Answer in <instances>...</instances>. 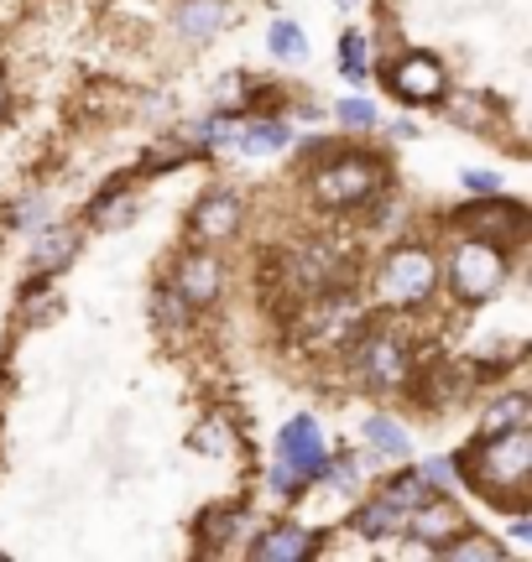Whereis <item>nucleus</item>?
I'll return each instance as SVG.
<instances>
[{
    "label": "nucleus",
    "instance_id": "obj_17",
    "mask_svg": "<svg viewBox=\"0 0 532 562\" xmlns=\"http://www.w3.org/2000/svg\"><path fill=\"white\" fill-rule=\"evenodd\" d=\"M235 140H241V151H282L292 140V131L282 120H262V125H245Z\"/></svg>",
    "mask_w": 532,
    "mask_h": 562
},
{
    "label": "nucleus",
    "instance_id": "obj_28",
    "mask_svg": "<svg viewBox=\"0 0 532 562\" xmlns=\"http://www.w3.org/2000/svg\"><path fill=\"white\" fill-rule=\"evenodd\" d=\"M183 162V151H178V146H162V151H152V157H146V167H178Z\"/></svg>",
    "mask_w": 532,
    "mask_h": 562
},
{
    "label": "nucleus",
    "instance_id": "obj_23",
    "mask_svg": "<svg viewBox=\"0 0 532 562\" xmlns=\"http://www.w3.org/2000/svg\"><path fill=\"white\" fill-rule=\"evenodd\" d=\"M444 552H449V558H496V541H485V537H449V541H444Z\"/></svg>",
    "mask_w": 532,
    "mask_h": 562
},
{
    "label": "nucleus",
    "instance_id": "obj_29",
    "mask_svg": "<svg viewBox=\"0 0 532 562\" xmlns=\"http://www.w3.org/2000/svg\"><path fill=\"white\" fill-rule=\"evenodd\" d=\"M0 110H5V84H0Z\"/></svg>",
    "mask_w": 532,
    "mask_h": 562
},
{
    "label": "nucleus",
    "instance_id": "obj_5",
    "mask_svg": "<svg viewBox=\"0 0 532 562\" xmlns=\"http://www.w3.org/2000/svg\"><path fill=\"white\" fill-rule=\"evenodd\" d=\"M277 459L288 468H298L303 479H318V474H329V448H324V432H318L314 417H292L282 427V438H277Z\"/></svg>",
    "mask_w": 532,
    "mask_h": 562
},
{
    "label": "nucleus",
    "instance_id": "obj_20",
    "mask_svg": "<svg viewBox=\"0 0 532 562\" xmlns=\"http://www.w3.org/2000/svg\"><path fill=\"white\" fill-rule=\"evenodd\" d=\"M271 52L282 58V63H303L309 58V42H303V32H298V22H271Z\"/></svg>",
    "mask_w": 532,
    "mask_h": 562
},
{
    "label": "nucleus",
    "instance_id": "obj_9",
    "mask_svg": "<svg viewBox=\"0 0 532 562\" xmlns=\"http://www.w3.org/2000/svg\"><path fill=\"white\" fill-rule=\"evenodd\" d=\"M402 532H412L418 541H428V547H444V541L460 532V511L449 505V500H438V494H428L423 505H412L408 521H402Z\"/></svg>",
    "mask_w": 532,
    "mask_h": 562
},
{
    "label": "nucleus",
    "instance_id": "obj_27",
    "mask_svg": "<svg viewBox=\"0 0 532 562\" xmlns=\"http://www.w3.org/2000/svg\"><path fill=\"white\" fill-rule=\"evenodd\" d=\"M464 183L475 187V193H501V178H496V172H470Z\"/></svg>",
    "mask_w": 532,
    "mask_h": 562
},
{
    "label": "nucleus",
    "instance_id": "obj_8",
    "mask_svg": "<svg viewBox=\"0 0 532 562\" xmlns=\"http://www.w3.org/2000/svg\"><path fill=\"white\" fill-rule=\"evenodd\" d=\"M361 370L371 386H397V380H408V350H402V339L371 333L361 344Z\"/></svg>",
    "mask_w": 532,
    "mask_h": 562
},
{
    "label": "nucleus",
    "instance_id": "obj_15",
    "mask_svg": "<svg viewBox=\"0 0 532 562\" xmlns=\"http://www.w3.org/2000/svg\"><path fill=\"white\" fill-rule=\"evenodd\" d=\"M402 521H408V515L397 511V505L376 500V505H365V511L355 515V532H361V537H391V532H402Z\"/></svg>",
    "mask_w": 532,
    "mask_h": 562
},
{
    "label": "nucleus",
    "instance_id": "obj_26",
    "mask_svg": "<svg viewBox=\"0 0 532 562\" xmlns=\"http://www.w3.org/2000/svg\"><path fill=\"white\" fill-rule=\"evenodd\" d=\"M418 474H423V479H428V485H444V479H455V474H460V468L449 464V459H438V464H428V468H418Z\"/></svg>",
    "mask_w": 532,
    "mask_h": 562
},
{
    "label": "nucleus",
    "instance_id": "obj_14",
    "mask_svg": "<svg viewBox=\"0 0 532 562\" xmlns=\"http://www.w3.org/2000/svg\"><path fill=\"white\" fill-rule=\"evenodd\" d=\"M428 494H434V485H428V479H423L418 468H408V474H397V479H391L387 490H382V500H387V505H397V511L408 515L412 505H423Z\"/></svg>",
    "mask_w": 532,
    "mask_h": 562
},
{
    "label": "nucleus",
    "instance_id": "obj_1",
    "mask_svg": "<svg viewBox=\"0 0 532 562\" xmlns=\"http://www.w3.org/2000/svg\"><path fill=\"white\" fill-rule=\"evenodd\" d=\"M496 505H517L528 494V479H532V438L528 427H507V432H491L464 464H455Z\"/></svg>",
    "mask_w": 532,
    "mask_h": 562
},
{
    "label": "nucleus",
    "instance_id": "obj_25",
    "mask_svg": "<svg viewBox=\"0 0 532 562\" xmlns=\"http://www.w3.org/2000/svg\"><path fill=\"white\" fill-rule=\"evenodd\" d=\"M298 485H303V474L277 459V464H271V490H277V494H298Z\"/></svg>",
    "mask_w": 532,
    "mask_h": 562
},
{
    "label": "nucleus",
    "instance_id": "obj_10",
    "mask_svg": "<svg viewBox=\"0 0 532 562\" xmlns=\"http://www.w3.org/2000/svg\"><path fill=\"white\" fill-rule=\"evenodd\" d=\"M172 292H178V297H183L189 307L215 303V292H219L215 256H189V260H183V266H178V277H172Z\"/></svg>",
    "mask_w": 532,
    "mask_h": 562
},
{
    "label": "nucleus",
    "instance_id": "obj_22",
    "mask_svg": "<svg viewBox=\"0 0 532 562\" xmlns=\"http://www.w3.org/2000/svg\"><path fill=\"white\" fill-rule=\"evenodd\" d=\"M235 136H241V120H230V115H209L194 125L198 146H219V140H235Z\"/></svg>",
    "mask_w": 532,
    "mask_h": 562
},
{
    "label": "nucleus",
    "instance_id": "obj_21",
    "mask_svg": "<svg viewBox=\"0 0 532 562\" xmlns=\"http://www.w3.org/2000/svg\"><path fill=\"white\" fill-rule=\"evenodd\" d=\"M522 422H528V401L522 396H507V401H496V406H491V412H485V438H491V432H507V427H522Z\"/></svg>",
    "mask_w": 532,
    "mask_h": 562
},
{
    "label": "nucleus",
    "instance_id": "obj_13",
    "mask_svg": "<svg viewBox=\"0 0 532 562\" xmlns=\"http://www.w3.org/2000/svg\"><path fill=\"white\" fill-rule=\"evenodd\" d=\"M225 22V0H183L178 5V32H189V37H209L219 32Z\"/></svg>",
    "mask_w": 532,
    "mask_h": 562
},
{
    "label": "nucleus",
    "instance_id": "obj_19",
    "mask_svg": "<svg viewBox=\"0 0 532 562\" xmlns=\"http://www.w3.org/2000/svg\"><path fill=\"white\" fill-rule=\"evenodd\" d=\"M365 443H376V453H387V459H402L408 453V432L391 417H365Z\"/></svg>",
    "mask_w": 532,
    "mask_h": 562
},
{
    "label": "nucleus",
    "instance_id": "obj_6",
    "mask_svg": "<svg viewBox=\"0 0 532 562\" xmlns=\"http://www.w3.org/2000/svg\"><path fill=\"white\" fill-rule=\"evenodd\" d=\"M460 224L470 240H496V245H517L522 230H528V213L507 204V198H491V204H475V209L460 213Z\"/></svg>",
    "mask_w": 532,
    "mask_h": 562
},
{
    "label": "nucleus",
    "instance_id": "obj_2",
    "mask_svg": "<svg viewBox=\"0 0 532 562\" xmlns=\"http://www.w3.org/2000/svg\"><path fill=\"white\" fill-rule=\"evenodd\" d=\"M449 277H455V292H460V297L481 303V297H491V292L501 286L507 266H501V251H496V245L464 240L460 251H455V260H449Z\"/></svg>",
    "mask_w": 532,
    "mask_h": 562
},
{
    "label": "nucleus",
    "instance_id": "obj_3",
    "mask_svg": "<svg viewBox=\"0 0 532 562\" xmlns=\"http://www.w3.org/2000/svg\"><path fill=\"white\" fill-rule=\"evenodd\" d=\"M438 281V266L434 256L423 251V245H408V251H397V256L382 266V292H387L391 303H423L428 292H434Z\"/></svg>",
    "mask_w": 532,
    "mask_h": 562
},
{
    "label": "nucleus",
    "instance_id": "obj_18",
    "mask_svg": "<svg viewBox=\"0 0 532 562\" xmlns=\"http://www.w3.org/2000/svg\"><path fill=\"white\" fill-rule=\"evenodd\" d=\"M73 256V234L69 230H48L43 240H32V271H52L58 260Z\"/></svg>",
    "mask_w": 532,
    "mask_h": 562
},
{
    "label": "nucleus",
    "instance_id": "obj_11",
    "mask_svg": "<svg viewBox=\"0 0 532 562\" xmlns=\"http://www.w3.org/2000/svg\"><path fill=\"white\" fill-rule=\"evenodd\" d=\"M309 552H314V532H303V526H271L251 547V558H262V562H303Z\"/></svg>",
    "mask_w": 532,
    "mask_h": 562
},
{
    "label": "nucleus",
    "instance_id": "obj_16",
    "mask_svg": "<svg viewBox=\"0 0 532 562\" xmlns=\"http://www.w3.org/2000/svg\"><path fill=\"white\" fill-rule=\"evenodd\" d=\"M365 69H371V47H365V32H344V42H339V78L365 84Z\"/></svg>",
    "mask_w": 532,
    "mask_h": 562
},
{
    "label": "nucleus",
    "instance_id": "obj_12",
    "mask_svg": "<svg viewBox=\"0 0 532 562\" xmlns=\"http://www.w3.org/2000/svg\"><path fill=\"white\" fill-rule=\"evenodd\" d=\"M235 224H241V198H230V193H209L194 213L198 240H225Z\"/></svg>",
    "mask_w": 532,
    "mask_h": 562
},
{
    "label": "nucleus",
    "instance_id": "obj_4",
    "mask_svg": "<svg viewBox=\"0 0 532 562\" xmlns=\"http://www.w3.org/2000/svg\"><path fill=\"white\" fill-rule=\"evenodd\" d=\"M387 78L402 105H434V99H444V84H449V73H444L434 52H402Z\"/></svg>",
    "mask_w": 532,
    "mask_h": 562
},
{
    "label": "nucleus",
    "instance_id": "obj_7",
    "mask_svg": "<svg viewBox=\"0 0 532 562\" xmlns=\"http://www.w3.org/2000/svg\"><path fill=\"white\" fill-rule=\"evenodd\" d=\"M376 183H382V172H376L371 162H361V157H344V162L324 167V172L314 178L324 204H361L365 193H376Z\"/></svg>",
    "mask_w": 532,
    "mask_h": 562
},
{
    "label": "nucleus",
    "instance_id": "obj_24",
    "mask_svg": "<svg viewBox=\"0 0 532 562\" xmlns=\"http://www.w3.org/2000/svg\"><path fill=\"white\" fill-rule=\"evenodd\" d=\"M339 120L355 125V131H371V125H376V105H371V99H344V105H339Z\"/></svg>",
    "mask_w": 532,
    "mask_h": 562
}]
</instances>
